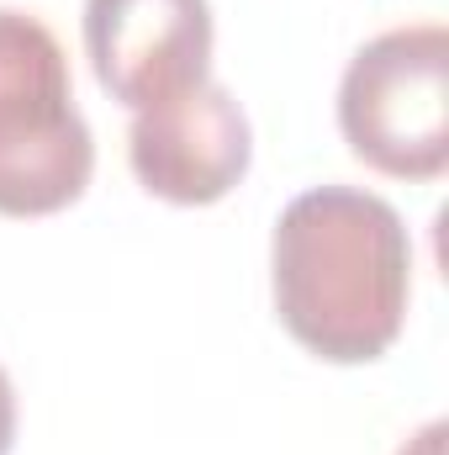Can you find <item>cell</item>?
Here are the masks:
<instances>
[{"label": "cell", "mask_w": 449, "mask_h": 455, "mask_svg": "<svg viewBox=\"0 0 449 455\" xmlns=\"http://www.w3.org/2000/svg\"><path fill=\"white\" fill-rule=\"evenodd\" d=\"M275 313L286 334L334 365L381 360L413 297V238L402 212L354 186H312L286 202L270 238Z\"/></svg>", "instance_id": "obj_1"}, {"label": "cell", "mask_w": 449, "mask_h": 455, "mask_svg": "<svg viewBox=\"0 0 449 455\" xmlns=\"http://www.w3.org/2000/svg\"><path fill=\"white\" fill-rule=\"evenodd\" d=\"M16 445V392H11V376L0 371V455H11Z\"/></svg>", "instance_id": "obj_6"}, {"label": "cell", "mask_w": 449, "mask_h": 455, "mask_svg": "<svg viewBox=\"0 0 449 455\" xmlns=\"http://www.w3.org/2000/svg\"><path fill=\"white\" fill-rule=\"evenodd\" d=\"M96 170L91 122L59 37L0 5V218H48L85 196Z\"/></svg>", "instance_id": "obj_2"}, {"label": "cell", "mask_w": 449, "mask_h": 455, "mask_svg": "<svg viewBox=\"0 0 449 455\" xmlns=\"http://www.w3.org/2000/svg\"><path fill=\"white\" fill-rule=\"evenodd\" d=\"M85 59L101 91L143 112L212 80L207 0H85Z\"/></svg>", "instance_id": "obj_4"}, {"label": "cell", "mask_w": 449, "mask_h": 455, "mask_svg": "<svg viewBox=\"0 0 449 455\" xmlns=\"http://www.w3.org/2000/svg\"><path fill=\"white\" fill-rule=\"evenodd\" d=\"M445 435H449L445 419H434V424H423V429H418V435H413L397 455H445Z\"/></svg>", "instance_id": "obj_7"}, {"label": "cell", "mask_w": 449, "mask_h": 455, "mask_svg": "<svg viewBox=\"0 0 449 455\" xmlns=\"http://www.w3.org/2000/svg\"><path fill=\"white\" fill-rule=\"evenodd\" d=\"M338 132L354 159L397 180L449 170V32L413 21L370 37L338 85Z\"/></svg>", "instance_id": "obj_3"}, {"label": "cell", "mask_w": 449, "mask_h": 455, "mask_svg": "<svg viewBox=\"0 0 449 455\" xmlns=\"http://www.w3.org/2000/svg\"><path fill=\"white\" fill-rule=\"evenodd\" d=\"M127 159L148 196L175 207H212L248 175L254 127L232 91L207 80L175 101L132 112Z\"/></svg>", "instance_id": "obj_5"}]
</instances>
